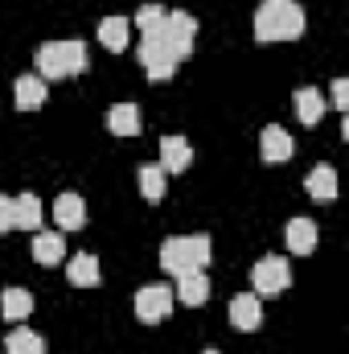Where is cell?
Wrapping results in <instances>:
<instances>
[{"instance_id": "obj_1", "label": "cell", "mask_w": 349, "mask_h": 354, "mask_svg": "<svg viewBox=\"0 0 349 354\" xmlns=\"http://www.w3.org/2000/svg\"><path fill=\"white\" fill-rule=\"evenodd\" d=\"M304 33V8L296 0H263L255 12L259 41H296Z\"/></svg>"}, {"instance_id": "obj_2", "label": "cell", "mask_w": 349, "mask_h": 354, "mask_svg": "<svg viewBox=\"0 0 349 354\" xmlns=\"http://www.w3.org/2000/svg\"><path fill=\"white\" fill-rule=\"evenodd\" d=\"M90 66L87 46L83 41H46L37 46V75L41 79H70V75H83Z\"/></svg>"}, {"instance_id": "obj_3", "label": "cell", "mask_w": 349, "mask_h": 354, "mask_svg": "<svg viewBox=\"0 0 349 354\" xmlns=\"http://www.w3.org/2000/svg\"><path fill=\"white\" fill-rule=\"evenodd\" d=\"M210 235H169L165 243H161V268L169 272V276H181V272H189V268H206L210 264Z\"/></svg>"}, {"instance_id": "obj_4", "label": "cell", "mask_w": 349, "mask_h": 354, "mask_svg": "<svg viewBox=\"0 0 349 354\" xmlns=\"http://www.w3.org/2000/svg\"><path fill=\"white\" fill-rule=\"evenodd\" d=\"M173 301L177 297H173L169 284H144L132 305H136V317H140L144 326H161V322L173 313Z\"/></svg>"}, {"instance_id": "obj_5", "label": "cell", "mask_w": 349, "mask_h": 354, "mask_svg": "<svg viewBox=\"0 0 349 354\" xmlns=\"http://www.w3.org/2000/svg\"><path fill=\"white\" fill-rule=\"evenodd\" d=\"M251 284H255V297H279L292 284V268H288L283 256H263L259 264L251 268Z\"/></svg>"}, {"instance_id": "obj_6", "label": "cell", "mask_w": 349, "mask_h": 354, "mask_svg": "<svg viewBox=\"0 0 349 354\" xmlns=\"http://www.w3.org/2000/svg\"><path fill=\"white\" fill-rule=\"evenodd\" d=\"M193 37H197V17H193V12H185V8L165 12V37H161V41L177 54V62L193 54Z\"/></svg>"}, {"instance_id": "obj_7", "label": "cell", "mask_w": 349, "mask_h": 354, "mask_svg": "<svg viewBox=\"0 0 349 354\" xmlns=\"http://www.w3.org/2000/svg\"><path fill=\"white\" fill-rule=\"evenodd\" d=\"M140 66L148 71L152 83H169L173 71H177V54L165 41H144V46H140Z\"/></svg>"}, {"instance_id": "obj_8", "label": "cell", "mask_w": 349, "mask_h": 354, "mask_svg": "<svg viewBox=\"0 0 349 354\" xmlns=\"http://www.w3.org/2000/svg\"><path fill=\"white\" fill-rule=\"evenodd\" d=\"M317 239H321V231H317L312 218H292L283 227V243H288L292 256H312L317 252Z\"/></svg>"}, {"instance_id": "obj_9", "label": "cell", "mask_w": 349, "mask_h": 354, "mask_svg": "<svg viewBox=\"0 0 349 354\" xmlns=\"http://www.w3.org/2000/svg\"><path fill=\"white\" fill-rule=\"evenodd\" d=\"M296 153V145H292V136L279 128V124H267L259 132V157L267 165H279V161H288Z\"/></svg>"}, {"instance_id": "obj_10", "label": "cell", "mask_w": 349, "mask_h": 354, "mask_svg": "<svg viewBox=\"0 0 349 354\" xmlns=\"http://www.w3.org/2000/svg\"><path fill=\"white\" fill-rule=\"evenodd\" d=\"M230 326L243 330V334H251V330L263 326V301L255 292H239V297L230 301Z\"/></svg>"}, {"instance_id": "obj_11", "label": "cell", "mask_w": 349, "mask_h": 354, "mask_svg": "<svg viewBox=\"0 0 349 354\" xmlns=\"http://www.w3.org/2000/svg\"><path fill=\"white\" fill-rule=\"evenodd\" d=\"M173 297L177 301H185V305H206V297H210V276H206V268H189V272H181L173 284Z\"/></svg>"}, {"instance_id": "obj_12", "label": "cell", "mask_w": 349, "mask_h": 354, "mask_svg": "<svg viewBox=\"0 0 349 354\" xmlns=\"http://www.w3.org/2000/svg\"><path fill=\"white\" fill-rule=\"evenodd\" d=\"M54 223L62 227V231H79V227H87V202L79 198V194H58L54 198Z\"/></svg>"}, {"instance_id": "obj_13", "label": "cell", "mask_w": 349, "mask_h": 354, "mask_svg": "<svg viewBox=\"0 0 349 354\" xmlns=\"http://www.w3.org/2000/svg\"><path fill=\"white\" fill-rule=\"evenodd\" d=\"M193 165V145L185 136H165L161 140V169L165 174H185Z\"/></svg>"}, {"instance_id": "obj_14", "label": "cell", "mask_w": 349, "mask_h": 354, "mask_svg": "<svg viewBox=\"0 0 349 354\" xmlns=\"http://www.w3.org/2000/svg\"><path fill=\"white\" fill-rule=\"evenodd\" d=\"M41 198L37 194H21V198H12V227H21V231H37L41 227Z\"/></svg>"}, {"instance_id": "obj_15", "label": "cell", "mask_w": 349, "mask_h": 354, "mask_svg": "<svg viewBox=\"0 0 349 354\" xmlns=\"http://www.w3.org/2000/svg\"><path fill=\"white\" fill-rule=\"evenodd\" d=\"M33 260L37 264H62L66 260V239L58 235V231H37V239H33Z\"/></svg>"}, {"instance_id": "obj_16", "label": "cell", "mask_w": 349, "mask_h": 354, "mask_svg": "<svg viewBox=\"0 0 349 354\" xmlns=\"http://www.w3.org/2000/svg\"><path fill=\"white\" fill-rule=\"evenodd\" d=\"M12 95H17V107H21V111H37V107L46 103V79H41V75H21L17 87H12Z\"/></svg>"}, {"instance_id": "obj_17", "label": "cell", "mask_w": 349, "mask_h": 354, "mask_svg": "<svg viewBox=\"0 0 349 354\" xmlns=\"http://www.w3.org/2000/svg\"><path fill=\"white\" fill-rule=\"evenodd\" d=\"M325 107H329V103H325V95H321L317 87L296 91V115H300V124H308V128L321 124V120H325Z\"/></svg>"}, {"instance_id": "obj_18", "label": "cell", "mask_w": 349, "mask_h": 354, "mask_svg": "<svg viewBox=\"0 0 349 354\" xmlns=\"http://www.w3.org/2000/svg\"><path fill=\"white\" fill-rule=\"evenodd\" d=\"M107 128L115 136H140V107L136 103H115L107 111Z\"/></svg>"}, {"instance_id": "obj_19", "label": "cell", "mask_w": 349, "mask_h": 354, "mask_svg": "<svg viewBox=\"0 0 349 354\" xmlns=\"http://www.w3.org/2000/svg\"><path fill=\"white\" fill-rule=\"evenodd\" d=\"M0 313L21 326V322L33 313V292H29V288H4V292H0Z\"/></svg>"}, {"instance_id": "obj_20", "label": "cell", "mask_w": 349, "mask_h": 354, "mask_svg": "<svg viewBox=\"0 0 349 354\" xmlns=\"http://www.w3.org/2000/svg\"><path fill=\"white\" fill-rule=\"evenodd\" d=\"M304 189H308L317 202H333V198H337V169H333V165H317L312 174L304 177Z\"/></svg>"}, {"instance_id": "obj_21", "label": "cell", "mask_w": 349, "mask_h": 354, "mask_svg": "<svg viewBox=\"0 0 349 354\" xmlns=\"http://www.w3.org/2000/svg\"><path fill=\"white\" fill-rule=\"evenodd\" d=\"M66 276H70V284L74 288H94L103 276H99V260L90 256V252H79L70 264H66Z\"/></svg>"}, {"instance_id": "obj_22", "label": "cell", "mask_w": 349, "mask_h": 354, "mask_svg": "<svg viewBox=\"0 0 349 354\" xmlns=\"http://www.w3.org/2000/svg\"><path fill=\"white\" fill-rule=\"evenodd\" d=\"M165 4H140L136 8V25H140V33H144V41H161L165 37Z\"/></svg>"}, {"instance_id": "obj_23", "label": "cell", "mask_w": 349, "mask_h": 354, "mask_svg": "<svg viewBox=\"0 0 349 354\" xmlns=\"http://www.w3.org/2000/svg\"><path fill=\"white\" fill-rule=\"evenodd\" d=\"M128 33H132V25H128L123 17H103V21H99V41H103L111 54H119V50L128 46Z\"/></svg>"}, {"instance_id": "obj_24", "label": "cell", "mask_w": 349, "mask_h": 354, "mask_svg": "<svg viewBox=\"0 0 349 354\" xmlns=\"http://www.w3.org/2000/svg\"><path fill=\"white\" fill-rule=\"evenodd\" d=\"M136 177H140V194H144L148 202H161V198H165L169 177H165V169H161V165H140V169H136Z\"/></svg>"}, {"instance_id": "obj_25", "label": "cell", "mask_w": 349, "mask_h": 354, "mask_svg": "<svg viewBox=\"0 0 349 354\" xmlns=\"http://www.w3.org/2000/svg\"><path fill=\"white\" fill-rule=\"evenodd\" d=\"M4 351H8V354H46V342H41V334H33V330L17 326V330L4 338Z\"/></svg>"}, {"instance_id": "obj_26", "label": "cell", "mask_w": 349, "mask_h": 354, "mask_svg": "<svg viewBox=\"0 0 349 354\" xmlns=\"http://www.w3.org/2000/svg\"><path fill=\"white\" fill-rule=\"evenodd\" d=\"M333 107L337 111L349 107V79H333Z\"/></svg>"}, {"instance_id": "obj_27", "label": "cell", "mask_w": 349, "mask_h": 354, "mask_svg": "<svg viewBox=\"0 0 349 354\" xmlns=\"http://www.w3.org/2000/svg\"><path fill=\"white\" fill-rule=\"evenodd\" d=\"M4 231H12V198L8 194H0V235Z\"/></svg>"}, {"instance_id": "obj_28", "label": "cell", "mask_w": 349, "mask_h": 354, "mask_svg": "<svg viewBox=\"0 0 349 354\" xmlns=\"http://www.w3.org/2000/svg\"><path fill=\"white\" fill-rule=\"evenodd\" d=\"M201 354H218V351H201Z\"/></svg>"}]
</instances>
